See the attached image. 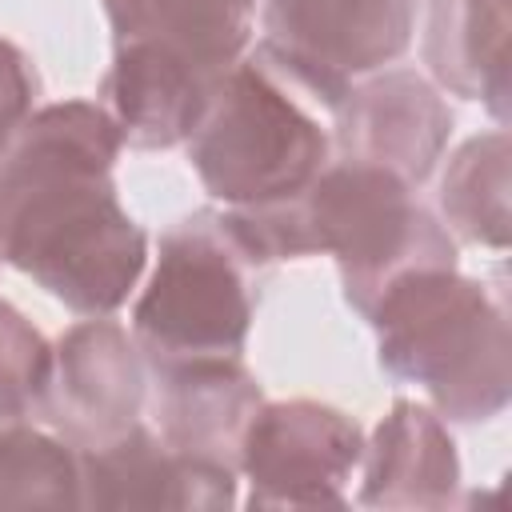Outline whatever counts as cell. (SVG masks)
<instances>
[{
    "mask_svg": "<svg viewBox=\"0 0 512 512\" xmlns=\"http://www.w3.org/2000/svg\"><path fill=\"white\" fill-rule=\"evenodd\" d=\"M124 140L96 100L36 108L0 152V260L80 316L116 312L148 236L116 196Z\"/></svg>",
    "mask_w": 512,
    "mask_h": 512,
    "instance_id": "cell-1",
    "label": "cell"
},
{
    "mask_svg": "<svg viewBox=\"0 0 512 512\" xmlns=\"http://www.w3.org/2000/svg\"><path fill=\"white\" fill-rule=\"evenodd\" d=\"M228 212V208H224ZM256 252L276 260L332 256L344 300L364 316L412 268H456V240L388 168L336 156L304 196L268 212H228Z\"/></svg>",
    "mask_w": 512,
    "mask_h": 512,
    "instance_id": "cell-2",
    "label": "cell"
},
{
    "mask_svg": "<svg viewBox=\"0 0 512 512\" xmlns=\"http://www.w3.org/2000/svg\"><path fill=\"white\" fill-rule=\"evenodd\" d=\"M112 64L96 104L128 148H176L248 52L256 0H104Z\"/></svg>",
    "mask_w": 512,
    "mask_h": 512,
    "instance_id": "cell-3",
    "label": "cell"
},
{
    "mask_svg": "<svg viewBox=\"0 0 512 512\" xmlns=\"http://www.w3.org/2000/svg\"><path fill=\"white\" fill-rule=\"evenodd\" d=\"M184 144L212 200L268 212L304 196L336 160V108L256 44L212 88Z\"/></svg>",
    "mask_w": 512,
    "mask_h": 512,
    "instance_id": "cell-4",
    "label": "cell"
},
{
    "mask_svg": "<svg viewBox=\"0 0 512 512\" xmlns=\"http://www.w3.org/2000/svg\"><path fill=\"white\" fill-rule=\"evenodd\" d=\"M380 368L420 384L440 416L480 424L508 408L512 336L504 300L456 268H412L364 312Z\"/></svg>",
    "mask_w": 512,
    "mask_h": 512,
    "instance_id": "cell-5",
    "label": "cell"
},
{
    "mask_svg": "<svg viewBox=\"0 0 512 512\" xmlns=\"http://www.w3.org/2000/svg\"><path fill=\"white\" fill-rule=\"evenodd\" d=\"M268 268L224 208L176 220L160 236L156 268L132 308L144 364L240 360Z\"/></svg>",
    "mask_w": 512,
    "mask_h": 512,
    "instance_id": "cell-6",
    "label": "cell"
},
{
    "mask_svg": "<svg viewBox=\"0 0 512 512\" xmlns=\"http://www.w3.org/2000/svg\"><path fill=\"white\" fill-rule=\"evenodd\" d=\"M416 0H260V48L324 104L340 108L360 76L412 44Z\"/></svg>",
    "mask_w": 512,
    "mask_h": 512,
    "instance_id": "cell-7",
    "label": "cell"
},
{
    "mask_svg": "<svg viewBox=\"0 0 512 512\" xmlns=\"http://www.w3.org/2000/svg\"><path fill=\"white\" fill-rule=\"evenodd\" d=\"M360 424L320 400H264L240 440L248 508H344L360 468Z\"/></svg>",
    "mask_w": 512,
    "mask_h": 512,
    "instance_id": "cell-8",
    "label": "cell"
},
{
    "mask_svg": "<svg viewBox=\"0 0 512 512\" xmlns=\"http://www.w3.org/2000/svg\"><path fill=\"white\" fill-rule=\"evenodd\" d=\"M148 400V364L140 344L104 316L80 320L52 348V380L40 420L76 452L132 432Z\"/></svg>",
    "mask_w": 512,
    "mask_h": 512,
    "instance_id": "cell-9",
    "label": "cell"
},
{
    "mask_svg": "<svg viewBox=\"0 0 512 512\" xmlns=\"http://www.w3.org/2000/svg\"><path fill=\"white\" fill-rule=\"evenodd\" d=\"M452 136V108L440 88L412 68L360 76L336 108V156L388 168L420 188Z\"/></svg>",
    "mask_w": 512,
    "mask_h": 512,
    "instance_id": "cell-10",
    "label": "cell"
},
{
    "mask_svg": "<svg viewBox=\"0 0 512 512\" xmlns=\"http://www.w3.org/2000/svg\"><path fill=\"white\" fill-rule=\"evenodd\" d=\"M236 504V468L184 456L168 448L144 420L80 452V508H176V512H220Z\"/></svg>",
    "mask_w": 512,
    "mask_h": 512,
    "instance_id": "cell-11",
    "label": "cell"
},
{
    "mask_svg": "<svg viewBox=\"0 0 512 512\" xmlns=\"http://www.w3.org/2000/svg\"><path fill=\"white\" fill-rule=\"evenodd\" d=\"M148 380L160 440L184 456L236 468L244 428L264 404L256 376L244 368V356L148 364Z\"/></svg>",
    "mask_w": 512,
    "mask_h": 512,
    "instance_id": "cell-12",
    "label": "cell"
},
{
    "mask_svg": "<svg viewBox=\"0 0 512 512\" xmlns=\"http://www.w3.org/2000/svg\"><path fill=\"white\" fill-rule=\"evenodd\" d=\"M364 508H448L460 488V456L436 412L396 400L364 444Z\"/></svg>",
    "mask_w": 512,
    "mask_h": 512,
    "instance_id": "cell-13",
    "label": "cell"
},
{
    "mask_svg": "<svg viewBox=\"0 0 512 512\" xmlns=\"http://www.w3.org/2000/svg\"><path fill=\"white\" fill-rule=\"evenodd\" d=\"M432 80L508 116V0H432L424 28Z\"/></svg>",
    "mask_w": 512,
    "mask_h": 512,
    "instance_id": "cell-14",
    "label": "cell"
},
{
    "mask_svg": "<svg viewBox=\"0 0 512 512\" xmlns=\"http://www.w3.org/2000/svg\"><path fill=\"white\" fill-rule=\"evenodd\" d=\"M508 132L492 128L456 148L440 180V208L456 236L504 252L508 248Z\"/></svg>",
    "mask_w": 512,
    "mask_h": 512,
    "instance_id": "cell-15",
    "label": "cell"
},
{
    "mask_svg": "<svg viewBox=\"0 0 512 512\" xmlns=\"http://www.w3.org/2000/svg\"><path fill=\"white\" fill-rule=\"evenodd\" d=\"M80 508V452L36 420L0 428V512Z\"/></svg>",
    "mask_w": 512,
    "mask_h": 512,
    "instance_id": "cell-16",
    "label": "cell"
},
{
    "mask_svg": "<svg viewBox=\"0 0 512 512\" xmlns=\"http://www.w3.org/2000/svg\"><path fill=\"white\" fill-rule=\"evenodd\" d=\"M52 380V348L8 300H0V428L40 420Z\"/></svg>",
    "mask_w": 512,
    "mask_h": 512,
    "instance_id": "cell-17",
    "label": "cell"
},
{
    "mask_svg": "<svg viewBox=\"0 0 512 512\" xmlns=\"http://www.w3.org/2000/svg\"><path fill=\"white\" fill-rule=\"evenodd\" d=\"M36 92H40L36 68L28 64V56L16 44H8L0 36V152L8 148V140L16 136V128L32 116Z\"/></svg>",
    "mask_w": 512,
    "mask_h": 512,
    "instance_id": "cell-18",
    "label": "cell"
}]
</instances>
